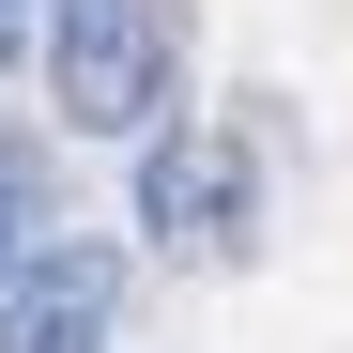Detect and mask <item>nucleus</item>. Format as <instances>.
<instances>
[{
  "label": "nucleus",
  "instance_id": "1",
  "mask_svg": "<svg viewBox=\"0 0 353 353\" xmlns=\"http://www.w3.org/2000/svg\"><path fill=\"white\" fill-rule=\"evenodd\" d=\"M46 108L77 139H169L185 123V0H46Z\"/></svg>",
  "mask_w": 353,
  "mask_h": 353
},
{
  "label": "nucleus",
  "instance_id": "2",
  "mask_svg": "<svg viewBox=\"0 0 353 353\" xmlns=\"http://www.w3.org/2000/svg\"><path fill=\"white\" fill-rule=\"evenodd\" d=\"M139 230L169 261H230L261 230V169H246V139L230 123H169V139H139Z\"/></svg>",
  "mask_w": 353,
  "mask_h": 353
},
{
  "label": "nucleus",
  "instance_id": "3",
  "mask_svg": "<svg viewBox=\"0 0 353 353\" xmlns=\"http://www.w3.org/2000/svg\"><path fill=\"white\" fill-rule=\"evenodd\" d=\"M0 353H123V246L62 230V246L0 292Z\"/></svg>",
  "mask_w": 353,
  "mask_h": 353
},
{
  "label": "nucleus",
  "instance_id": "4",
  "mask_svg": "<svg viewBox=\"0 0 353 353\" xmlns=\"http://www.w3.org/2000/svg\"><path fill=\"white\" fill-rule=\"evenodd\" d=\"M46 246H62V169H46V139H0V292Z\"/></svg>",
  "mask_w": 353,
  "mask_h": 353
},
{
  "label": "nucleus",
  "instance_id": "5",
  "mask_svg": "<svg viewBox=\"0 0 353 353\" xmlns=\"http://www.w3.org/2000/svg\"><path fill=\"white\" fill-rule=\"evenodd\" d=\"M16 46H31V0H0V77H16Z\"/></svg>",
  "mask_w": 353,
  "mask_h": 353
}]
</instances>
